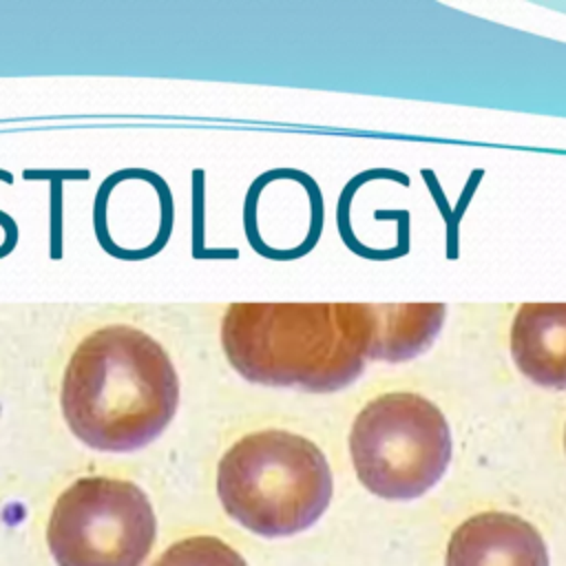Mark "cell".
Listing matches in <instances>:
<instances>
[{
	"label": "cell",
	"mask_w": 566,
	"mask_h": 566,
	"mask_svg": "<svg viewBox=\"0 0 566 566\" xmlns=\"http://www.w3.org/2000/svg\"><path fill=\"white\" fill-rule=\"evenodd\" d=\"M62 416L73 436L97 451H135L170 424L179 376L166 347L148 332L111 323L71 352L60 385Z\"/></svg>",
	"instance_id": "6da1fadb"
},
{
	"label": "cell",
	"mask_w": 566,
	"mask_h": 566,
	"mask_svg": "<svg viewBox=\"0 0 566 566\" xmlns=\"http://www.w3.org/2000/svg\"><path fill=\"white\" fill-rule=\"evenodd\" d=\"M221 347L250 382L338 391L369 358L371 303H230Z\"/></svg>",
	"instance_id": "7a4b0ae2"
},
{
	"label": "cell",
	"mask_w": 566,
	"mask_h": 566,
	"mask_svg": "<svg viewBox=\"0 0 566 566\" xmlns=\"http://www.w3.org/2000/svg\"><path fill=\"white\" fill-rule=\"evenodd\" d=\"M334 491L325 453L305 436L261 429L239 438L217 464V493L226 513L263 537L310 528Z\"/></svg>",
	"instance_id": "3957f363"
},
{
	"label": "cell",
	"mask_w": 566,
	"mask_h": 566,
	"mask_svg": "<svg viewBox=\"0 0 566 566\" xmlns=\"http://www.w3.org/2000/svg\"><path fill=\"white\" fill-rule=\"evenodd\" d=\"M349 455L369 493L382 500H416L447 473L451 431L442 411L424 396L389 391L356 413Z\"/></svg>",
	"instance_id": "277c9868"
},
{
	"label": "cell",
	"mask_w": 566,
	"mask_h": 566,
	"mask_svg": "<svg viewBox=\"0 0 566 566\" xmlns=\"http://www.w3.org/2000/svg\"><path fill=\"white\" fill-rule=\"evenodd\" d=\"M157 535L146 493L119 478L86 475L55 500L46 542L57 566H142Z\"/></svg>",
	"instance_id": "5b68a950"
},
{
	"label": "cell",
	"mask_w": 566,
	"mask_h": 566,
	"mask_svg": "<svg viewBox=\"0 0 566 566\" xmlns=\"http://www.w3.org/2000/svg\"><path fill=\"white\" fill-rule=\"evenodd\" d=\"M444 566H551L542 533L515 513L484 511L449 537Z\"/></svg>",
	"instance_id": "8992f818"
},
{
	"label": "cell",
	"mask_w": 566,
	"mask_h": 566,
	"mask_svg": "<svg viewBox=\"0 0 566 566\" xmlns=\"http://www.w3.org/2000/svg\"><path fill=\"white\" fill-rule=\"evenodd\" d=\"M511 356L539 387L566 389V303H524L511 325Z\"/></svg>",
	"instance_id": "52a82bcc"
},
{
	"label": "cell",
	"mask_w": 566,
	"mask_h": 566,
	"mask_svg": "<svg viewBox=\"0 0 566 566\" xmlns=\"http://www.w3.org/2000/svg\"><path fill=\"white\" fill-rule=\"evenodd\" d=\"M440 303L371 305V360L400 363L424 352L444 321Z\"/></svg>",
	"instance_id": "ba28073f"
},
{
	"label": "cell",
	"mask_w": 566,
	"mask_h": 566,
	"mask_svg": "<svg viewBox=\"0 0 566 566\" xmlns=\"http://www.w3.org/2000/svg\"><path fill=\"white\" fill-rule=\"evenodd\" d=\"M153 566H248L226 542L212 535H195L175 542Z\"/></svg>",
	"instance_id": "9c48e42d"
},
{
	"label": "cell",
	"mask_w": 566,
	"mask_h": 566,
	"mask_svg": "<svg viewBox=\"0 0 566 566\" xmlns=\"http://www.w3.org/2000/svg\"><path fill=\"white\" fill-rule=\"evenodd\" d=\"M564 447H566V433H564Z\"/></svg>",
	"instance_id": "30bf717a"
}]
</instances>
